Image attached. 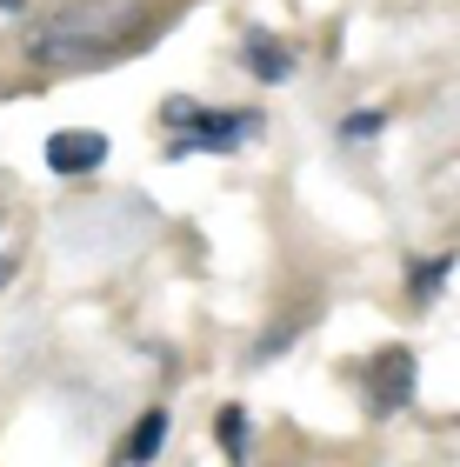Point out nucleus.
Wrapping results in <instances>:
<instances>
[{
    "label": "nucleus",
    "mask_w": 460,
    "mask_h": 467,
    "mask_svg": "<svg viewBox=\"0 0 460 467\" xmlns=\"http://www.w3.org/2000/svg\"><path fill=\"white\" fill-rule=\"evenodd\" d=\"M0 14H27V0H0Z\"/></svg>",
    "instance_id": "obj_11"
},
{
    "label": "nucleus",
    "mask_w": 460,
    "mask_h": 467,
    "mask_svg": "<svg viewBox=\"0 0 460 467\" xmlns=\"http://www.w3.org/2000/svg\"><path fill=\"white\" fill-rule=\"evenodd\" d=\"M414 400V354L407 348H387L373 360V414H394Z\"/></svg>",
    "instance_id": "obj_4"
},
{
    "label": "nucleus",
    "mask_w": 460,
    "mask_h": 467,
    "mask_svg": "<svg viewBox=\"0 0 460 467\" xmlns=\"http://www.w3.org/2000/svg\"><path fill=\"white\" fill-rule=\"evenodd\" d=\"M160 448H167V408H148L134 420V434L120 441V467H154Z\"/></svg>",
    "instance_id": "obj_5"
},
{
    "label": "nucleus",
    "mask_w": 460,
    "mask_h": 467,
    "mask_svg": "<svg viewBox=\"0 0 460 467\" xmlns=\"http://www.w3.org/2000/svg\"><path fill=\"white\" fill-rule=\"evenodd\" d=\"M407 281H414V301H434V294L454 281V254H434V261H421Z\"/></svg>",
    "instance_id": "obj_8"
},
{
    "label": "nucleus",
    "mask_w": 460,
    "mask_h": 467,
    "mask_svg": "<svg viewBox=\"0 0 460 467\" xmlns=\"http://www.w3.org/2000/svg\"><path fill=\"white\" fill-rule=\"evenodd\" d=\"M214 441H220L227 467H240V461H247V408H234V400H227V408L214 414Z\"/></svg>",
    "instance_id": "obj_7"
},
{
    "label": "nucleus",
    "mask_w": 460,
    "mask_h": 467,
    "mask_svg": "<svg viewBox=\"0 0 460 467\" xmlns=\"http://www.w3.org/2000/svg\"><path fill=\"white\" fill-rule=\"evenodd\" d=\"M140 34H148V0H60L40 20H27L20 54L47 74H80L134 47Z\"/></svg>",
    "instance_id": "obj_1"
},
{
    "label": "nucleus",
    "mask_w": 460,
    "mask_h": 467,
    "mask_svg": "<svg viewBox=\"0 0 460 467\" xmlns=\"http://www.w3.org/2000/svg\"><path fill=\"white\" fill-rule=\"evenodd\" d=\"M100 161H107V134H80V127L47 134V167L60 181H87V174H100Z\"/></svg>",
    "instance_id": "obj_3"
},
{
    "label": "nucleus",
    "mask_w": 460,
    "mask_h": 467,
    "mask_svg": "<svg viewBox=\"0 0 460 467\" xmlns=\"http://www.w3.org/2000/svg\"><path fill=\"white\" fill-rule=\"evenodd\" d=\"M240 60H247V74H254V80H267V88H281V80H294V54H287V47H281L274 34H254V40H247V47H240Z\"/></svg>",
    "instance_id": "obj_6"
},
{
    "label": "nucleus",
    "mask_w": 460,
    "mask_h": 467,
    "mask_svg": "<svg viewBox=\"0 0 460 467\" xmlns=\"http://www.w3.org/2000/svg\"><path fill=\"white\" fill-rule=\"evenodd\" d=\"M180 127H187V134L167 140V154H174V161H180V154H234L240 140L261 134V114H214V108H194Z\"/></svg>",
    "instance_id": "obj_2"
},
{
    "label": "nucleus",
    "mask_w": 460,
    "mask_h": 467,
    "mask_svg": "<svg viewBox=\"0 0 460 467\" xmlns=\"http://www.w3.org/2000/svg\"><path fill=\"white\" fill-rule=\"evenodd\" d=\"M381 127H387V114H381V108H353V114L341 120V140H373Z\"/></svg>",
    "instance_id": "obj_9"
},
{
    "label": "nucleus",
    "mask_w": 460,
    "mask_h": 467,
    "mask_svg": "<svg viewBox=\"0 0 460 467\" xmlns=\"http://www.w3.org/2000/svg\"><path fill=\"white\" fill-rule=\"evenodd\" d=\"M14 281V254H0V287H7Z\"/></svg>",
    "instance_id": "obj_10"
}]
</instances>
